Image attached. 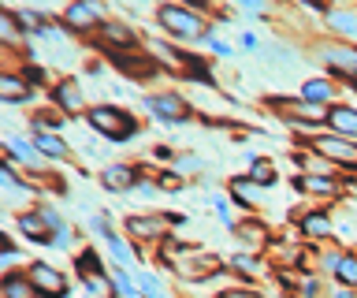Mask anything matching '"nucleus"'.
<instances>
[{
  "label": "nucleus",
  "instance_id": "5701e85b",
  "mask_svg": "<svg viewBox=\"0 0 357 298\" xmlns=\"http://www.w3.org/2000/svg\"><path fill=\"white\" fill-rule=\"evenodd\" d=\"M335 276H339L346 287H354V283H357V258H350V253H346V258L339 261V269H335Z\"/></svg>",
  "mask_w": 357,
  "mask_h": 298
},
{
  "label": "nucleus",
  "instance_id": "f704fd0d",
  "mask_svg": "<svg viewBox=\"0 0 357 298\" xmlns=\"http://www.w3.org/2000/svg\"><path fill=\"white\" fill-rule=\"evenodd\" d=\"M205 45L212 52H220V57H231V45H223V41H216V38H205Z\"/></svg>",
  "mask_w": 357,
  "mask_h": 298
},
{
  "label": "nucleus",
  "instance_id": "6ab92c4d",
  "mask_svg": "<svg viewBox=\"0 0 357 298\" xmlns=\"http://www.w3.org/2000/svg\"><path fill=\"white\" fill-rule=\"evenodd\" d=\"M301 231H305L309 239H320V235H328V231H331V220L324 213H309L305 220H301Z\"/></svg>",
  "mask_w": 357,
  "mask_h": 298
},
{
  "label": "nucleus",
  "instance_id": "9d476101",
  "mask_svg": "<svg viewBox=\"0 0 357 298\" xmlns=\"http://www.w3.org/2000/svg\"><path fill=\"white\" fill-rule=\"evenodd\" d=\"M328 124L339 135H357V108H342V105L328 108Z\"/></svg>",
  "mask_w": 357,
  "mask_h": 298
},
{
  "label": "nucleus",
  "instance_id": "f257e3e1",
  "mask_svg": "<svg viewBox=\"0 0 357 298\" xmlns=\"http://www.w3.org/2000/svg\"><path fill=\"white\" fill-rule=\"evenodd\" d=\"M156 15H160V23L172 30L175 38H190V41H194V38H205V19H201L197 12H190V8L164 4Z\"/></svg>",
  "mask_w": 357,
  "mask_h": 298
},
{
  "label": "nucleus",
  "instance_id": "1a4fd4ad",
  "mask_svg": "<svg viewBox=\"0 0 357 298\" xmlns=\"http://www.w3.org/2000/svg\"><path fill=\"white\" fill-rule=\"evenodd\" d=\"M4 298H38V287L30 283V276L8 272L4 276Z\"/></svg>",
  "mask_w": 357,
  "mask_h": 298
},
{
  "label": "nucleus",
  "instance_id": "473e14b6",
  "mask_svg": "<svg viewBox=\"0 0 357 298\" xmlns=\"http://www.w3.org/2000/svg\"><path fill=\"white\" fill-rule=\"evenodd\" d=\"M41 38H45V41H63V30L52 27V23H45V27H41Z\"/></svg>",
  "mask_w": 357,
  "mask_h": 298
},
{
  "label": "nucleus",
  "instance_id": "f3484780",
  "mask_svg": "<svg viewBox=\"0 0 357 298\" xmlns=\"http://www.w3.org/2000/svg\"><path fill=\"white\" fill-rule=\"evenodd\" d=\"M294 191H305V194H335V183L324 179V175H298V179H294Z\"/></svg>",
  "mask_w": 357,
  "mask_h": 298
},
{
  "label": "nucleus",
  "instance_id": "0eeeda50",
  "mask_svg": "<svg viewBox=\"0 0 357 298\" xmlns=\"http://www.w3.org/2000/svg\"><path fill=\"white\" fill-rule=\"evenodd\" d=\"M63 23L75 27V30H89V27L100 23V8L97 4H71L63 12Z\"/></svg>",
  "mask_w": 357,
  "mask_h": 298
},
{
  "label": "nucleus",
  "instance_id": "e433bc0d",
  "mask_svg": "<svg viewBox=\"0 0 357 298\" xmlns=\"http://www.w3.org/2000/svg\"><path fill=\"white\" fill-rule=\"evenodd\" d=\"M134 191H138L142 198H153V194H156V186H153V183H138V186H134Z\"/></svg>",
  "mask_w": 357,
  "mask_h": 298
},
{
  "label": "nucleus",
  "instance_id": "423d86ee",
  "mask_svg": "<svg viewBox=\"0 0 357 298\" xmlns=\"http://www.w3.org/2000/svg\"><path fill=\"white\" fill-rule=\"evenodd\" d=\"M312 149H320L328 161H339V164H357V146H350L346 138H317Z\"/></svg>",
  "mask_w": 357,
  "mask_h": 298
},
{
  "label": "nucleus",
  "instance_id": "a211bd4d",
  "mask_svg": "<svg viewBox=\"0 0 357 298\" xmlns=\"http://www.w3.org/2000/svg\"><path fill=\"white\" fill-rule=\"evenodd\" d=\"M324 19H328V27L339 30V34H357V15L354 12H328Z\"/></svg>",
  "mask_w": 357,
  "mask_h": 298
},
{
  "label": "nucleus",
  "instance_id": "ddd939ff",
  "mask_svg": "<svg viewBox=\"0 0 357 298\" xmlns=\"http://www.w3.org/2000/svg\"><path fill=\"white\" fill-rule=\"evenodd\" d=\"M56 105L63 108V112H82V90H78L75 82H60L56 86Z\"/></svg>",
  "mask_w": 357,
  "mask_h": 298
},
{
  "label": "nucleus",
  "instance_id": "4c0bfd02",
  "mask_svg": "<svg viewBox=\"0 0 357 298\" xmlns=\"http://www.w3.org/2000/svg\"><path fill=\"white\" fill-rule=\"evenodd\" d=\"M223 298H261V295H253V291H227Z\"/></svg>",
  "mask_w": 357,
  "mask_h": 298
},
{
  "label": "nucleus",
  "instance_id": "a878e982",
  "mask_svg": "<svg viewBox=\"0 0 357 298\" xmlns=\"http://www.w3.org/2000/svg\"><path fill=\"white\" fill-rule=\"evenodd\" d=\"M112 287H116L123 298H138V287H134L127 276H123V269H112Z\"/></svg>",
  "mask_w": 357,
  "mask_h": 298
},
{
  "label": "nucleus",
  "instance_id": "2eb2a0df",
  "mask_svg": "<svg viewBox=\"0 0 357 298\" xmlns=\"http://www.w3.org/2000/svg\"><path fill=\"white\" fill-rule=\"evenodd\" d=\"M0 97H4V101H26L30 86L22 79H15V75H0Z\"/></svg>",
  "mask_w": 357,
  "mask_h": 298
},
{
  "label": "nucleus",
  "instance_id": "20e7f679",
  "mask_svg": "<svg viewBox=\"0 0 357 298\" xmlns=\"http://www.w3.org/2000/svg\"><path fill=\"white\" fill-rule=\"evenodd\" d=\"M145 108L164 119V124H183L186 119V101L178 94H156V97H145Z\"/></svg>",
  "mask_w": 357,
  "mask_h": 298
},
{
  "label": "nucleus",
  "instance_id": "412c9836",
  "mask_svg": "<svg viewBox=\"0 0 357 298\" xmlns=\"http://www.w3.org/2000/svg\"><path fill=\"white\" fill-rule=\"evenodd\" d=\"M250 183H257V186H272V183H275V168H272L268 161L257 157V161L250 164Z\"/></svg>",
  "mask_w": 357,
  "mask_h": 298
},
{
  "label": "nucleus",
  "instance_id": "58836bf2",
  "mask_svg": "<svg viewBox=\"0 0 357 298\" xmlns=\"http://www.w3.org/2000/svg\"><path fill=\"white\" fill-rule=\"evenodd\" d=\"M331 298H354V295H350V291H335Z\"/></svg>",
  "mask_w": 357,
  "mask_h": 298
},
{
  "label": "nucleus",
  "instance_id": "6e6552de",
  "mask_svg": "<svg viewBox=\"0 0 357 298\" xmlns=\"http://www.w3.org/2000/svg\"><path fill=\"white\" fill-rule=\"evenodd\" d=\"M127 231H130V235H142V239H164L167 220H153V216H130V220H127Z\"/></svg>",
  "mask_w": 357,
  "mask_h": 298
},
{
  "label": "nucleus",
  "instance_id": "7ed1b4c3",
  "mask_svg": "<svg viewBox=\"0 0 357 298\" xmlns=\"http://www.w3.org/2000/svg\"><path fill=\"white\" fill-rule=\"evenodd\" d=\"M26 276H30V283L38 287V295H45V298H63V295H67L63 276H60V272H52L45 261H33L30 269H26Z\"/></svg>",
  "mask_w": 357,
  "mask_h": 298
},
{
  "label": "nucleus",
  "instance_id": "f03ea898",
  "mask_svg": "<svg viewBox=\"0 0 357 298\" xmlns=\"http://www.w3.org/2000/svg\"><path fill=\"white\" fill-rule=\"evenodd\" d=\"M89 127L108 135V138H130L134 135V119L127 112H119V108H108V105L89 108Z\"/></svg>",
  "mask_w": 357,
  "mask_h": 298
},
{
  "label": "nucleus",
  "instance_id": "aec40b11",
  "mask_svg": "<svg viewBox=\"0 0 357 298\" xmlns=\"http://www.w3.org/2000/svg\"><path fill=\"white\" fill-rule=\"evenodd\" d=\"M33 146H38L41 157H63V153H67L63 138H56V135H38V138H33Z\"/></svg>",
  "mask_w": 357,
  "mask_h": 298
},
{
  "label": "nucleus",
  "instance_id": "dca6fc26",
  "mask_svg": "<svg viewBox=\"0 0 357 298\" xmlns=\"http://www.w3.org/2000/svg\"><path fill=\"white\" fill-rule=\"evenodd\" d=\"M19 228H22V235H30V242H56L49 231H45L49 224H45L41 216H30V213H26V216H19Z\"/></svg>",
  "mask_w": 357,
  "mask_h": 298
},
{
  "label": "nucleus",
  "instance_id": "7c9ffc66",
  "mask_svg": "<svg viewBox=\"0 0 357 298\" xmlns=\"http://www.w3.org/2000/svg\"><path fill=\"white\" fill-rule=\"evenodd\" d=\"M0 34H4L8 41H15V38H19V19L11 15V12H0Z\"/></svg>",
  "mask_w": 357,
  "mask_h": 298
},
{
  "label": "nucleus",
  "instance_id": "2f4dec72",
  "mask_svg": "<svg viewBox=\"0 0 357 298\" xmlns=\"http://www.w3.org/2000/svg\"><path fill=\"white\" fill-rule=\"evenodd\" d=\"M82 283H86L97 298H112V287H108L105 280H100V272H97V276H82Z\"/></svg>",
  "mask_w": 357,
  "mask_h": 298
},
{
  "label": "nucleus",
  "instance_id": "72a5a7b5",
  "mask_svg": "<svg viewBox=\"0 0 357 298\" xmlns=\"http://www.w3.org/2000/svg\"><path fill=\"white\" fill-rule=\"evenodd\" d=\"M160 186H164V191H178V186H183V179L167 172V175H160Z\"/></svg>",
  "mask_w": 357,
  "mask_h": 298
},
{
  "label": "nucleus",
  "instance_id": "cd10ccee",
  "mask_svg": "<svg viewBox=\"0 0 357 298\" xmlns=\"http://www.w3.org/2000/svg\"><path fill=\"white\" fill-rule=\"evenodd\" d=\"M97 272H100V261H97V253H93V250L78 253V276H97Z\"/></svg>",
  "mask_w": 357,
  "mask_h": 298
},
{
  "label": "nucleus",
  "instance_id": "f8f14e48",
  "mask_svg": "<svg viewBox=\"0 0 357 298\" xmlns=\"http://www.w3.org/2000/svg\"><path fill=\"white\" fill-rule=\"evenodd\" d=\"M105 186L108 191H130L134 183V168H127V164H112V168H105Z\"/></svg>",
  "mask_w": 357,
  "mask_h": 298
},
{
  "label": "nucleus",
  "instance_id": "393cba45",
  "mask_svg": "<svg viewBox=\"0 0 357 298\" xmlns=\"http://www.w3.org/2000/svg\"><path fill=\"white\" fill-rule=\"evenodd\" d=\"M231 191H234V198H238V202H245V205L257 202V183H250V179H234Z\"/></svg>",
  "mask_w": 357,
  "mask_h": 298
},
{
  "label": "nucleus",
  "instance_id": "c9c22d12",
  "mask_svg": "<svg viewBox=\"0 0 357 298\" xmlns=\"http://www.w3.org/2000/svg\"><path fill=\"white\" fill-rule=\"evenodd\" d=\"M242 8H245V12H253V15H261V12H264L261 0H242Z\"/></svg>",
  "mask_w": 357,
  "mask_h": 298
},
{
  "label": "nucleus",
  "instance_id": "9b49d317",
  "mask_svg": "<svg viewBox=\"0 0 357 298\" xmlns=\"http://www.w3.org/2000/svg\"><path fill=\"white\" fill-rule=\"evenodd\" d=\"M8 161H26L30 168H38V164H41V153H38V146H30V142H22V138L11 135V138H8Z\"/></svg>",
  "mask_w": 357,
  "mask_h": 298
},
{
  "label": "nucleus",
  "instance_id": "c85d7f7f",
  "mask_svg": "<svg viewBox=\"0 0 357 298\" xmlns=\"http://www.w3.org/2000/svg\"><path fill=\"white\" fill-rule=\"evenodd\" d=\"M108 246H112V258H116V261L134 265V253H130V246H127V242H123L119 235H112V239H108Z\"/></svg>",
  "mask_w": 357,
  "mask_h": 298
},
{
  "label": "nucleus",
  "instance_id": "b1692460",
  "mask_svg": "<svg viewBox=\"0 0 357 298\" xmlns=\"http://www.w3.org/2000/svg\"><path fill=\"white\" fill-rule=\"evenodd\" d=\"M234 231H238V239H245V242H264V239H268L264 224H257V220H250V224H238Z\"/></svg>",
  "mask_w": 357,
  "mask_h": 298
},
{
  "label": "nucleus",
  "instance_id": "c756f323",
  "mask_svg": "<svg viewBox=\"0 0 357 298\" xmlns=\"http://www.w3.org/2000/svg\"><path fill=\"white\" fill-rule=\"evenodd\" d=\"M234 269H242V272H250V276H257V272H261L264 269V265L261 261H257V258H250V253H234Z\"/></svg>",
  "mask_w": 357,
  "mask_h": 298
},
{
  "label": "nucleus",
  "instance_id": "bb28decb",
  "mask_svg": "<svg viewBox=\"0 0 357 298\" xmlns=\"http://www.w3.org/2000/svg\"><path fill=\"white\" fill-rule=\"evenodd\" d=\"M105 38L112 41V45H134V34H130L127 27H116V23L105 27Z\"/></svg>",
  "mask_w": 357,
  "mask_h": 298
},
{
  "label": "nucleus",
  "instance_id": "4468645a",
  "mask_svg": "<svg viewBox=\"0 0 357 298\" xmlns=\"http://www.w3.org/2000/svg\"><path fill=\"white\" fill-rule=\"evenodd\" d=\"M301 101L305 105H324V101H331V82H324V79H309L305 86H301Z\"/></svg>",
  "mask_w": 357,
  "mask_h": 298
},
{
  "label": "nucleus",
  "instance_id": "4be33fe9",
  "mask_svg": "<svg viewBox=\"0 0 357 298\" xmlns=\"http://www.w3.org/2000/svg\"><path fill=\"white\" fill-rule=\"evenodd\" d=\"M138 291H145V295H149V298H172V295L164 291V283L156 280L153 272H138Z\"/></svg>",
  "mask_w": 357,
  "mask_h": 298
},
{
  "label": "nucleus",
  "instance_id": "39448f33",
  "mask_svg": "<svg viewBox=\"0 0 357 298\" xmlns=\"http://www.w3.org/2000/svg\"><path fill=\"white\" fill-rule=\"evenodd\" d=\"M324 60L357 86V49H350V45H328V49H324Z\"/></svg>",
  "mask_w": 357,
  "mask_h": 298
}]
</instances>
